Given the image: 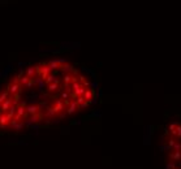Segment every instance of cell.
I'll list each match as a JSON object with an SVG mask.
<instances>
[{"mask_svg":"<svg viewBox=\"0 0 181 169\" xmlns=\"http://www.w3.org/2000/svg\"><path fill=\"white\" fill-rule=\"evenodd\" d=\"M160 147L165 169H181V121H172L167 125Z\"/></svg>","mask_w":181,"mask_h":169,"instance_id":"cell-1","label":"cell"},{"mask_svg":"<svg viewBox=\"0 0 181 169\" xmlns=\"http://www.w3.org/2000/svg\"><path fill=\"white\" fill-rule=\"evenodd\" d=\"M7 91H8V94L12 96L17 94V92H22V86H21L18 82H10L8 85V87H7Z\"/></svg>","mask_w":181,"mask_h":169,"instance_id":"cell-2","label":"cell"},{"mask_svg":"<svg viewBox=\"0 0 181 169\" xmlns=\"http://www.w3.org/2000/svg\"><path fill=\"white\" fill-rule=\"evenodd\" d=\"M41 109H42V106H39V104H30V106H26V114L34 116V114L39 113Z\"/></svg>","mask_w":181,"mask_h":169,"instance_id":"cell-3","label":"cell"},{"mask_svg":"<svg viewBox=\"0 0 181 169\" xmlns=\"http://www.w3.org/2000/svg\"><path fill=\"white\" fill-rule=\"evenodd\" d=\"M13 106V100H12V96H8V99H5L4 102L1 103V106H0V109H1V113H5L7 111H8L10 107Z\"/></svg>","mask_w":181,"mask_h":169,"instance_id":"cell-4","label":"cell"},{"mask_svg":"<svg viewBox=\"0 0 181 169\" xmlns=\"http://www.w3.org/2000/svg\"><path fill=\"white\" fill-rule=\"evenodd\" d=\"M25 75L29 77V78H37V65L26 68V70H25Z\"/></svg>","mask_w":181,"mask_h":169,"instance_id":"cell-5","label":"cell"},{"mask_svg":"<svg viewBox=\"0 0 181 169\" xmlns=\"http://www.w3.org/2000/svg\"><path fill=\"white\" fill-rule=\"evenodd\" d=\"M8 96H9V94H8V91H7V90H4V91L0 92V106H1V103L4 102L5 99H8Z\"/></svg>","mask_w":181,"mask_h":169,"instance_id":"cell-6","label":"cell"},{"mask_svg":"<svg viewBox=\"0 0 181 169\" xmlns=\"http://www.w3.org/2000/svg\"><path fill=\"white\" fill-rule=\"evenodd\" d=\"M10 126H12L13 129H15V130H22V128H24V122L21 121V122H16V124H13V125H10Z\"/></svg>","mask_w":181,"mask_h":169,"instance_id":"cell-7","label":"cell"},{"mask_svg":"<svg viewBox=\"0 0 181 169\" xmlns=\"http://www.w3.org/2000/svg\"><path fill=\"white\" fill-rule=\"evenodd\" d=\"M34 86H35V80H34V78H30L29 82L26 83V86H25V87H26V89H33Z\"/></svg>","mask_w":181,"mask_h":169,"instance_id":"cell-8","label":"cell"}]
</instances>
